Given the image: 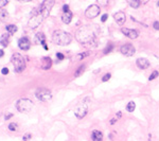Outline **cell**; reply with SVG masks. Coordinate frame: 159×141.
I'll use <instances>...</instances> for the list:
<instances>
[{"label":"cell","mask_w":159,"mask_h":141,"mask_svg":"<svg viewBox=\"0 0 159 141\" xmlns=\"http://www.w3.org/2000/svg\"><path fill=\"white\" fill-rule=\"evenodd\" d=\"M54 3L55 2L53 1V0H46V1H43L37 10H35L32 13L31 18L28 22L29 27L31 29H36L38 25L49 16V14L51 12V8H52L53 5H54Z\"/></svg>","instance_id":"1"},{"label":"cell","mask_w":159,"mask_h":141,"mask_svg":"<svg viewBox=\"0 0 159 141\" xmlns=\"http://www.w3.org/2000/svg\"><path fill=\"white\" fill-rule=\"evenodd\" d=\"M95 36L96 34L93 30V27H91V25H85V27L81 28L75 35L76 39L83 45H91L95 40Z\"/></svg>","instance_id":"2"},{"label":"cell","mask_w":159,"mask_h":141,"mask_svg":"<svg viewBox=\"0 0 159 141\" xmlns=\"http://www.w3.org/2000/svg\"><path fill=\"white\" fill-rule=\"evenodd\" d=\"M72 40V36L69 33L61 31V30H57L54 31L52 34V41L58 46H67L69 45Z\"/></svg>","instance_id":"3"},{"label":"cell","mask_w":159,"mask_h":141,"mask_svg":"<svg viewBox=\"0 0 159 141\" xmlns=\"http://www.w3.org/2000/svg\"><path fill=\"white\" fill-rule=\"evenodd\" d=\"M11 61L12 64L14 65V70L16 72H22L24 68H25V60L23 58V56L19 53H15L12 55V58H11Z\"/></svg>","instance_id":"4"},{"label":"cell","mask_w":159,"mask_h":141,"mask_svg":"<svg viewBox=\"0 0 159 141\" xmlns=\"http://www.w3.org/2000/svg\"><path fill=\"white\" fill-rule=\"evenodd\" d=\"M32 107H33V103L29 99H24L23 98V99L18 100L17 103H16V108L20 112H28V111H30L32 109Z\"/></svg>","instance_id":"5"},{"label":"cell","mask_w":159,"mask_h":141,"mask_svg":"<svg viewBox=\"0 0 159 141\" xmlns=\"http://www.w3.org/2000/svg\"><path fill=\"white\" fill-rule=\"evenodd\" d=\"M35 96L42 102H47V101L51 100L52 93L49 89H47V88H38V89L36 90V92H35Z\"/></svg>","instance_id":"6"},{"label":"cell","mask_w":159,"mask_h":141,"mask_svg":"<svg viewBox=\"0 0 159 141\" xmlns=\"http://www.w3.org/2000/svg\"><path fill=\"white\" fill-rule=\"evenodd\" d=\"M88 111V107H87V104L85 102H80L76 104L75 106V109H74V112H75V116L78 118V119H82L86 116V113Z\"/></svg>","instance_id":"7"},{"label":"cell","mask_w":159,"mask_h":141,"mask_svg":"<svg viewBox=\"0 0 159 141\" xmlns=\"http://www.w3.org/2000/svg\"><path fill=\"white\" fill-rule=\"evenodd\" d=\"M100 12H101L100 6L96 5V4H92L90 6H88V8L85 12V16L89 19H93V18H95V17L99 16Z\"/></svg>","instance_id":"8"},{"label":"cell","mask_w":159,"mask_h":141,"mask_svg":"<svg viewBox=\"0 0 159 141\" xmlns=\"http://www.w3.org/2000/svg\"><path fill=\"white\" fill-rule=\"evenodd\" d=\"M120 51H121V53L122 54H124L126 56H131V55H134L135 54V47L130 45V43H125V45H123L121 46L120 48Z\"/></svg>","instance_id":"9"},{"label":"cell","mask_w":159,"mask_h":141,"mask_svg":"<svg viewBox=\"0 0 159 141\" xmlns=\"http://www.w3.org/2000/svg\"><path fill=\"white\" fill-rule=\"evenodd\" d=\"M122 33L125 35L126 37L130 38V39H136L139 35V32L137 30H134V29H128V28H122Z\"/></svg>","instance_id":"10"},{"label":"cell","mask_w":159,"mask_h":141,"mask_svg":"<svg viewBox=\"0 0 159 141\" xmlns=\"http://www.w3.org/2000/svg\"><path fill=\"white\" fill-rule=\"evenodd\" d=\"M18 47L23 50V51H26L31 48V41L28 37H21L19 40H18Z\"/></svg>","instance_id":"11"},{"label":"cell","mask_w":159,"mask_h":141,"mask_svg":"<svg viewBox=\"0 0 159 141\" xmlns=\"http://www.w3.org/2000/svg\"><path fill=\"white\" fill-rule=\"evenodd\" d=\"M113 17H114V20L117 21V23H118L119 25H123V24H124L126 16H125V14L123 13V12H118V13H116V14L113 15Z\"/></svg>","instance_id":"12"},{"label":"cell","mask_w":159,"mask_h":141,"mask_svg":"<svg viewBox=\"0 0 159 141\" xmlns=\"http://www.w3.org/2000/svg\"><path fill=\"white\" fill-rule=\"evenodd\" d=\"M52 66V60L50 57L48 56H45V57H42V60H41V68L43 70H48L50 69Z\"/></svg>","instance_id":"13"},{"label":"cell","mask_w":159,"mask_h":141,"mask_svg":"<svg viewBox=\"0 0 159 141\" xmlns=\"http://www.w3.org/2000/svg\"><path fill=\"white\" fill-rule=\"evenodd\" d=\"M137 66L140 69H147L149 67V61L146 58H138L137 59Z\"/></svg>","instance_id":"14"},{"label":"cell","mask_w":159,"mask_h":141,"mask_svg":"<svg viewBox=\"0 0 159 141\" xmlns=\"http://www.w3.org/2000/svg\"><path fill=\"white\" fill-rule=\"evenodd\" d=\"M35 41L37 43H41L42 46H46V36L43 33H37L35 36Z\"/></svg>","instance_id":"15"},{"label":"cell","mask_w":159,"mask_h":141,"mask_svg":"<svg viewBox=\"0 0 159 141\" xmlns=\"http://www.w3.org/2000/svg\"><path fill=\"white\" fill-rule=\"evenodd\" d=\"M61 20H63V22L64 23H66V24H68V23H70V21L72 20V13L71 12H66V13H64L63 14V16H61Z\"/></svg>","instance_id":"16"},{"label":"cell","mask_w":159,"mask_h":141,"mask_svg":"<svg viewBox=\"0 0 159 141\" xmlns=\"http://www.w3.org/2000/svg\"><path fill=\"white\" fill-rule=\"evenodd\" d=\"M91 139H92V141H102L103 134L100 130H93L91 134Z\"/></svg>","instance_id":"17"},{"label":"cell","mask_w":159,"mask_h":141,"mask_svg":"<svg viewBox=\"0 0 159 141\" xmlns=\"http://www.w3.org/2000/svg\"><path fill=\"white\" fill-rule=\"evenodd\" d=\"M8 41H10V34H3L1 38H0V43H1L2 47H6L8 45Z\"/></svg>","instance_id":"18"},{"label":"cell","mask_w":159,"mask_h":141,"mask_svg":"<svg viewBox=\"0 0 159 141\" xmlns=\"http://www.w3.org/2000/svg\"><path fill=\"white\" fill-rule=\"evenodd\" d=\"M8 14L7 12L4 10V8H0V22H3L7 19Z\"/></svg>","instance_id":"19"},{"label":"cell","mask_w":159,"mask_h":141,"mask_svg":"<svg viewBox=\"0 0 159 141\" xmlns=\"http://www.w3.org/2000/svg\"><path fill=\"white\" fill-rule=\"evenodd\" d=\"M5 29L10 34H15L17 32V30H18V28H17L15 24H7L5 27Z\"/></svg>","instance_id":"20"},{"label":"cell","mask_w":159,"mask_h":141,"mask_svg":"<svg viewBox=\"0 0 159 141\" xmlns=\"http://www.w3.org/2000/svg\"><path fill=\"white\" fill-rule=\"evenodd\" d=\"M128 4L131 6V7H134V8H138L139 6H140V4H141V2L140 1H138V0H128Z\"/></svg>","instance_id":"21"},{"label":"cell","mask_w":159,"mask_h":141,"mask_svg":"<svg viewBox=\"0 0 159 141\" xmlns=\"http://www.w3.org/2000/svg\"><path fill=\"white\" fill-rule=\"evenodd\" d=\"M84 71H85V66H84V65H83V66H80V67L77 68V70L74 72V76H80Z\"/></svg>","instance_id":"22"},{"label":"cell","mask_w":159,"mask_h":141,"mask_svg":"<svg viewBox=\"0 0 159 141\" xmlns=\"http://www.w3.org/2000/svg\"><path fill=\"white\" fill-rule=\"evenodd\" d=\"M135 108H136V104H135V102H129V103L127 104V106H126V109H127V111H129V112L134 111Z\"/></svg>","instance_id":"23"},{"label":"cell","mask_w":159,"mask_h":141,"mask_svg":"<svg viewBox=\"0 0 159 141\" xmlns=\"http://www.w3.org/2000/svg\"><path fill=\"white\" fill-rule=\"evenodd\" d=\"M113 49V45L112 43H108V46L104 49V54H107L109 52H111V50Z\"/></svg>","instance_id":"24"},{"label":"cell","mask_w":159,"mask_h":141,"mask_svg":"<svg viewBox=\"0 0 159 141\" xmlns=\"http://www.w3.org/2000/svg\"><path fill=\"white\" fill-rule=\"evenodd\" d=\"M8 129L12 130V131L17 130V124L16 123H10V124H8Z\"/></svg>","instance_id":"25"},{"label":"cell","mask_w":159,"mask_h":141,"mask_svg":"<svg viewBox=\"0 0 159 141\" xmlns=\"http://www.w3.org/2000/svg\"><path fill=\"white\" fill-rule=\"evenodd\" d=\"M158 74H159V73H158V71H154V72H153L151 75H149L148 80H149V81H153V80H155V78L158 76Z\"/></svg>","instance_id":"26"},{"label":"cell","mask_w":159,"mask_h":141,"mask_svg":"<svg viewBox=\"0 0 159 141\" xmlns=\"http://www.w3.org/2000/svg\"><path fill=\"white\" fill-rule=\"evenodd\" d=\"M88 55V53H80V54H77L76 55V57H75V59L76 60H81V59H83L85 56H87Z\"/></svg>","instance_id":"27"},{"label":"cell","mask_w":159,"mask_h":141,"mask_svg":"<svg viewBox=\"0 0 159 141\" xmlns=\"http://www.w3.org/2000/svg\"><path fill=\"white\" fill-rule=\"evenodd\" d=\"M110 77H111V74H110V73H106V74L102 77V81H103V82H107Z\"/></svg>","instance_id":"28"},{"label":"cell","mask_w":159,"mask_h":141,"mask_svg":"<svg viewBox=\"0 0 159 141\" xmlns=\"http://www.w3.org/2000/svg\"><path fill=\"white\" fill-rule=\"evenodd\" d=\"M32 138V135L31 134H25L23 137H22V140L23 141H28V140H30Z\"/></svg>","instance_id":"29"},{"label":"cell","mask_w":159,"mask_h":141,"mask_svg":"<svg viewBox=\"0 0 159 141\" xmlns=\"http://www.w3.org/2000/svg\"><path fill=\"white\" fill-rule=\"evenodd\" d=\"M8 3L7 0H3V1H0V8H3V6H5Z\"/></svg>","instance_id":"30"},{"label":"cell","mask_w":159,"mask_h":141,"mask_svg":"<svg viewBox=\"0 0 159 141\" xmlns=\"http://www.w3.org/2000/svg\"><path fill=\"white\" fill-rule=\"evenodd\" d=\"M107 18H108V15H107V14H104V15L101 17V21H102V22H105Z\"/></svg>","instance_id":"31"},{"label":"cell","mask_w":159,"mask_h":141,"mask_svg":"<svg viewBox=\"0 0 159 141\" xmlns=\"http://www.w3.org/2000/svg\"><path fill=\"white\" fill-rule=\"evenodd\" d=\"M63 11H64V13H66V12H69L70 10H69V5L68 4H65L64 6H63Z\"/></svg>","instance_id":"32"},{"label":"cell","mask_w":159,"mask_h":141,"mask_svg":"<svg viewBox=\"0 0 159 141\" xmlns=\"http://www.w3.org/2000/svg\"><path fill=\"white\" fill-rule=\"evenodd\" d=\"M153 27L155 30H159V21H155L154 24H153Z\"/></svg>","instance_id":"33"},{"label":"cell","mask_w":159,"mask_h":141,"mask_svg":"<svg viewBox=\"0 0 159 141\" xmlns=\"http://www.w3.org/2000/svg\"><path fill=\"white\" fill-rule=\"evenodd\" d=\"M56 57H57L59 60H61V59H64V54H61V53H56Z\"/></svg>","instance_id":"34"},{"label":"cell","mask_w":159,"mask_h":141,"mask_svg":"<svg viewBox=\"0 0 159 141\" xmlns=\"http://www.w3.org/2000/svg\"><path fill=\"white\" fill-rule=\"evenodd\" d=\"M1 72H2V74H4V75H5V74H7V73H8V69H7V68H3Z\"/></svg>","instance_id":"35"},{"label":"cell","mask_w":159,"mask_h":141,"mask_svg":"<svg viewBox=\"0 0 159 141\" xmlns=\"http://www.w3.org/2000/svg\"><path fill=\"white\" fill-rule=\"evenodd\" d=\"M13 117V114L12 113H8V114H6V116H5V119L7 120V119H10V118H12Z\"/></svg>","instance_id":"36"},{"label":"cell","mask_w":159,"mask_h":141,"mask_svg":"<svg viewBox=\"0 0 159 141\" xmlns=\"http://www.w3.org/2000/svg\"><path fill=\"white\" fill-rule=\"evenodd\" d=\"M117 120H118V119H111V120H110V124H114V123L117 122Z\"/></svg>","instance_id":"37"},{"label":"cell","mask_w":159,"mask_h":141,"mask_svg":"<svg viewBox=\"0 0 159 141\" xmlns=\"http://www.w3.org/2000/svg\"><path fill=\"white\" fill-rule=\"evenodd\" d=\"M3 55H4V52H3V50L0 49V57H2Z\"/></svg>","instance_id":"38"},{"label":"cell","mask_w":159,"mask_h":141,"mask_svg":"<svg viewBox=\"0 0 159 141\" xmlns=\"http://www.w3.org/2000/svg\"><path fill=\"white\" fill-rule=\"evenodd\" d=\"M121 117V112H118V114H117V119H119Z\"/></svg>","instance_id":"39"},{"label":"cell","mask_w":159,"mask_h":141,"mask_svg":"<svg viewBox=\"0 0 159 141\" xmlns=\"http://www.w3.org/2000/svg\"><path fill=\"white\" fill-rule=\"evenodd\" d=\"M157 5H158V6H159V1H158V2H157Z\"/></svg>","instance_id":"40"}]
</instances>
